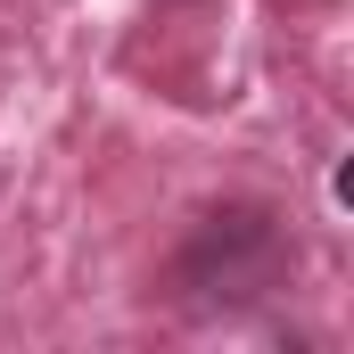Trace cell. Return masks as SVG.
Instances as JSON below:
<instances>
[{"mask_svg": "<svg viewBox=\"0 0 354 354\" xmlns=\"http://www.w3.org/2000/svg\"><path fill=\"white\" fill-rule=\"evenodd\" d=\"M288 272V231L272 206H214L189 223L174 256V297L181 305H256Z\"/></svg>", "mask_w": 354, "mask_h": 354, "instance_id": "cell-1", "label": "cell"}]
</instances>
